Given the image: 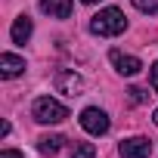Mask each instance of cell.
<instances>
[{"mask_svg":"<svg viewBox=\"0 0 158 158\" xmlns=\"http://www.w3.org/2000/svg\"><path fill=\"white\" fill-rule=\"evenodd\" d=\"M53 84H56V90L65 93V96H81V93H84V81H81V74H74L71 68H59L56 77H53Z\"/></svg>","mask_w":158,"mask_h":158,"instance_id":"277c9868","label":"cell"},{"mask_svg":"<svg viewBox=\"0 0 158 158\" xmlns=\"http://www.w3.org/2000/svg\"><path fill=\"white\" fill-rule=\"evenodd\" d=\"M62 143H65V136L50 133V136H40V139H37V149H40L44 155H56V152L62 149Z\"/></svg>","mask_w":158,"mask_h":158,"instance_id":"30bf717a","label":"cell"},{"mask_svg":"<svg viewBox=\"0 0 158 158\" xmlns=\"http://www.w3.org/2000/svg\"><path fill=\"white\" fill-rule=\"evenodd\" d=\"M31 31H34L31 19H28V16H19V19L13 22V28H10V37H13V44H28Z\"/></svg>","mask_w":158,"mask_h":158,"instance_id":"9c48e42d","label":"cell"},{"mask_svg":"<svg viewBox=\"0 0 158 158\" xmlns=\"http://www.w3.org/2000/svg\"><path fill=\"white\" fill-rule=\"evenodd\" d=\"M127 93H130V99H133V102H146V90H139V87H130Z\"/></svg>","mask_w":158,"mask_h":158,"instance_id":"5bb4252c","label":"cell"},{"mask_svg":"<svg viewBox=\"0 0 158 158\" xmlns=\"http://www.w3.org/2000/svg\"><path fill=\"white\" fill-rule=\"evenodd\" d=\"M0 158H25L19 149H3V152H0Z\"/></svg>","mask_w":158,"mask_h":158,"instance_id":"9a60e30c","label":"cell"},{"mask_svg":"<svg viewBox=\"0 0 158 158\" xmlns=\"http://www.w3.org/2000/svg\"><path fill=\"white\" fill-rule=\"evenodd\" d=\"M118 155H121V158H149V155H152V143H149L146 136H130V139H121Z\"/></svg>","mask_w":158,"mask_h":158,"instance_id":"5b68a950","label":"cell"},{"mask_svg":"<svg viewBox=\"0 0 158 158\" xmlns=\"http://www.w3.org/2000/svg\"><path fill=\"white\" fill-rule=\"evenodd\" d=\"M25 71V59H19L16 53H3L0 56V74L3 77H19Z\"/></svg>","mask_w":158,"mask_h":158,"instance_id":"ba28073f","label":"cell"},{"mask_svg":"<svg viewBox=\"0 0 158 158\" xmlns=\"http://www.w3.org/2000/svg\"><path fill=\"white\" fill-rule=\"evenodd\" d=\"M124 28H127V19H124V13H121L118 6H106V10H99V13L90 19V31L99 34V37H115V34H121Z\"/></svg>","mask_w":158,"mask_h":158,"instance_id":"6da1fadb","label":"cell"},{"mask_svg":"<svg viewBox=\"0 0 158 158\" xmlns=\"http://www.w3.org/2000/svg\"><path fill=\"white\" fill-rule=\"evenodd\" d=\"M152 121H155V124H158V109H155V112H152Z\"/></svg>","mask_w":158,"mask_h":158,"instance_id":"2e32d148","label":"cell"},{"mask_svg":"<svg viewBox=\"0 0 158 158\" xmlns=\"http://www.w3.org/2000/svg\"><path fill=\"white\" fill-rule=\"evenodd\" d=\"M81 3H99V0H81Z\"/></svg>","mask_w":158,"mask_h":158,"instance_id":"e0dca14e","label":"cell"},{"mask_svg":"<svg viewBox=\"0 0 158 158\" xmlns=\"http://www.w3.org/2000/svg\"><path fill=\"white\" fill-rule=\"evenodd\" d=\"M31 115H34L37 124H62V121L68 118V109H65L59 99H53V96H37Z\"/></svg>","mask_w":158,"mask_h":158,"instance_id":"7a4b0ae2","label":"cell"},{"mask_svg":"<svg viewBox=\"0 0 158 158\" xmlns=\"http://www.w3.org/2000/svg\"><path fill=\"white\" fill-rule=\"evenodd\" d=\"M40 10L50 19H68L71 10H74V3H71V0H40Z\"/></svg>","mask_w":158,"mask_h":158,"instance_id":"52a82bcc","label":"cell"},{"mask_svg":"<svg viewBox=\"0 0 158 158\" xmlns=\"http://www.w3.org/2000/svg\"><path fill=\"white\" fill-rule=\"evenodd\" d=\"M71 158H96V146L93 143H74Z\"/></svg>","mask_w":158,"mask_h":158,"instance_id":"8fae6325","label":"cell"},{"mask_svg":"<svg viewBox=\"0 0 158 158\" xmlns=\"http://www.w3.org/2000/svg\"><path fill=\"white\" fill-rule=\"evenodd\" d=\"M112 65H115V71L124 74V77H133V74L143 68V62H139L136 56H124L121 50H112Z\"/></svg>","mask_w":158,"mask_h":158,"instance_id":"8992f818","label":"cell"},{"mask_svg":"<svg viewBox=\"0 0 158 158\" xmlns=\"http://www.w3.org/2000/svg\"><path fill=\"white\" fill-rule=\"evenodd\" d=\"M149 81H152V90L158 93V62H152V68H149Z\"/></svg>","mask_w":158,"mask_h":158,"instance_id":"4fadbf2b","label":"cell"},{"mask_svg":"<svg viewBox=\"0 0 158 158\" xmlns=\"http://www.w3.org/2000/svg\"><path fill=\"white\" fill-rule=\"evenodd\" d=\"M130 3L139 10V13H149V16H158V0H130Z\"/></svg>","mask_w":158,"mask_h":158,"instance_id":"7c38bea8","label":"cell"},{"mask_svg":"<svg viewBox=\"0 0 158 158\" xmlns=\"http://www.w3.org/2000/svg\"><path fill=\"white\" fill-rule=\"evenodd\" d=\"M81 127H84L90 136H102V133H109V115H106L102 109L90 106V109L81 112Z\"/></svg>","mask_w":158,"mask_h":158,"instance_id":"3957f363","label":"cell"}]
</instances>
